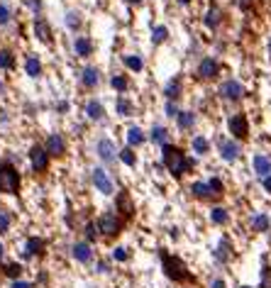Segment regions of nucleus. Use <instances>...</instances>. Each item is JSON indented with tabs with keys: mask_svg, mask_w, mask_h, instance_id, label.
<instances>
[{
	"mask_svg": "<svg viewBox=\"0 0 271 288\" xmlns=\"http://www.w3.org/2000/svg\"><path fill=\"white\" fill-rule=\"evenodd\" d=\"M162 161L174 179H183L186 174H190L196 169V159H188L186 151L176 147V144H171V142L162 147Z\"/></svg>",
	"mask_w": 271,
	"mask_h": 288,
	"instance_id": "nucleus-1",
	"label": "nucleus"
},
{
	"mask_svg": "<svg viewBox=\"0 0 271 288\" xmlns=\"http://www.w3.org/2000/svg\"><path fill=\"white\" fill-rule=\"evenodd\" d=\"M159 259H162V269L166 278H171L174 283H196V276L188 271V266L183 264L181 257L169 254L166 249H159Z\"/></svg>",
	"mask_w": 271,
	"mask_h": 288,
	"instance_id": "nucleus-2",
	"label": "nucleus"
},
{
	"mask_svg": "<svg viewBox=\"0 0 271 288\" xmlns=\"http://www.w3.org/2000/svg\"><path fill=\"white\" fill-rule=\"evenodd\" d=\"M22 188V176H20V169L17 164H10V161H0V193L5 195H17Z\"/></svg>",
	"mask_w": 271,
	"mask_h": 288,
	"instance_id": "nucleus-3",
	"label": "nucleus"
},
{
	"mask_svg": "<svg viewBox=\"0 0 271 288\" xmlns=\"http://www.w3.org/2000/svg\"><path fill=\"white\" fill-rule=\"evenodd\" d=\"M95 222H98V232H100V237H105V239H115V237L125 230V220H122L115 210H105Z\"/></svg>",
	"mask_w": 271,
	"mask_h": 288,
	"instance_id": "nucleus-4",
	"label": "nucleus"
},
{
	"mask_svg": "<svg viewBox=\"0 0 271 288\" xmlns=\"http://www.w3.org/2000/svg\"><path fill=\"white\" fill-rule=\"evenodd\" d=\"M27 159H29V166H32V171L34 174H47L49 171V166H52V156H49V151L44 149V144H32L27 151Z\"/></svg>",
	"mask_w": 271,
	"mask_h": 288,
	"instance_id": "nucleus-5",
	"label": "nucleus"
},
{
	"mask_svg": "<svg viewBox=\"0 0 271 288\" xmlns=\"http://www.w3.org/2000/svg\"><path fill=\"white\" fill-rule=\"evenodd\" d=\"M91 183H93L95 191L103 193V195H112V193H115V181H112V176L108 174L105 166L91 169Z\"/></svg>",
	"mask_w": 271,
	"mask_h": 288,
	"instance_id": "nucleus-6",
	"label": "nucleus"
},
{
	"mask_svg": "<svg viewBox=\"0 0 271 288\" xmlns=\"http://www.w3.org/2000/svg\"><path fill=\"white\" fill-rule=\"evenodd\" d=\"M217 96L222 98V100H227V103H240L242 98H247V88H244L240 81L227 78V81L220 83V88H217Z\"/></svg>",
	"mask_w": 271,
	"mask_h": 288,
	"instance_id": "nucleus-7",
	"label": "nucleus"
},
{
	"mask_svg": "<svg viewBox=\"0 0 271 288\" xmlns=\"http://www.w3.org/2000/svg\"><path fill=\"white\" fill-rule=\"evenodd\" d=\"M215 144H217L220 156H222V161H227V164L237 161V159L242 156V147H240V142H237V139H232V137H217Z\"/></svg>",
	"mask_w": 271,
	"mask_h": 288,
	"instance_id": "nucleus-8",
	"label": "nucleus"
},
{
	"mask_svg": "<svg viewBox=\"0 0 271 288\" xmlns=\"http://www.w3.org/2000/svg\"><path fill=\"white\" fill-rule=\"evenodd\" d=\"M227 130H230V137L237 139V142H244L249 137V120L244 112H235L227 117Z\"/></svg>",
	"mask_w": 271,
	"mask_h": 288,
	"instance_id": "nucleus-9",
	"label": "nucleus"
},
{
	"mask_svg": "<svg viewBox=\"0 0 271 288\" xmlns=\"http://www.w3.org/2000/svg\"><path fill=\"white\" fill-rule=\"evenodd\" d=\"M32 34L37 37V42L47 44V47L54 44V29H52V22H49L44 15H40V17L32 20Z\"/></svg>",
	"mask_w": 271,
	"mask_h": 288,
	"instance_id": "nucleus-10",
	"label": "nucleus"
},
{
	"mask_svg": "<svg viewBox=\"0 0 271 288\" xmlns=\"http://www.w3.org/2000/svg\"><path fill=\"white\" fill-rule=\"evenodd\" d=\"M118 151L120 149L115 147V142H112L110 137H100L98 142H95V154H98V159H100L105 166L118 161Z\"/></svg>",
	"mask_w": 271,
	"mask_h": 288,
	"instance_id": "nucleus-11",
	"label": "nucleus"
},
{
	"mask_svg": "<svg viewBox=\"0 0 271 288\" xmlns=\"http://www.w3.org/2000/svg\"><path fill=\"white\" fill-rule=\"evenodd\" d=\"M44 149L49 151L52 159H61V156H66V149H68L66 137H64L61 132H52L49 137L44 139Z\"/></svg>",
	"mask_w": 271,
	"mask_h": 288,
	"instance_id": "nucleus-12",
	"label": "nucleus"
},
{
	"mask_svg": "<svg viewBox=\"0 0 271 288\" xmlns=\"http://www.w3.org/2000/svg\"><path fill=\"white\" fill-rule=\"evenodd\" d=\"M217 73H220V61H217L215 56H203V59L198 61L196 76H198L201 81H213V78H217Z\"/></svg>",
	"mask_w": 271,
	"mask_h": 288,
	"instance_id": "nucleus-13",
	"label": "nucleus"
},
{
	"mask_svg": "<svg viewBox=\"0 0 271 288\" xmlns=\"http://www.w3.org/2000/svg\"><path fill=\"white\" fill-rule=\"evenodd\" d=\"M112 210H115V213H118L125 222L135 218V200L130 198V193H127V191L118 193V195H115V208H112Z\"/></svg>",
	"mask_w": 271,
	"mask_h": 288,
	"instance_id": "nucleus-14",
	"label": "nucleus"
},
{
	"mask_svg": "<svg viewBox=\"0 0 271 288\" xmlns=\"http://www.w3.org/2000/svg\"><path fill=\"white\" fill-rule=\"evenodd\" d=\"M83 112H86V120H91V122H103L105 120V105L98 100V98H91V100H86V105H83Z\"/></svg>",
	"mask_w": 271,
	"mask_h": 288,
	"instance_id": "nucleus-15",
	"label": "nucleus"
},
{
	"mask_svg": "<svg viewBox=\"0 0 271 288\" xmlns=\"http://www.w3.org/2000/svg\"><path fill=\"white\" fill-rule=\"evenodd\" d=\"M44 249H47V239H42V237H27V242L22 247V259L29 261V259H34V257H42Z\"/></svg>",
	"mask_w": 271,
	"mask_h": 288,
	"instance_id": "nucleus-16",
	"label": "nucleus"
},
{
	"mask_svg": "<svg viewBox=\"0 0 271 288\" xmlns=\"http://www.w3.org/2000/svg\"><path fill=\"white\" fill-rule=\"evenodd\" d=\"M222 20H225L222 10H220L217 5H210L203 15V27L208 29V32H217V29L222 27Z\"/></svg>",
	"mask_w": 271,
	"mask_h": 288,
	"instance_id": "nucleus-17",
	"label": "nucleus"
},
{
	"mask_svg": "<svg viewBox=\"0 0 271 288\" xmlns=\"http://www.w3.org/2000/svg\"><path fill=\"white\" fill-rule=\"evenodd\" d=\"M93 244L91 242H86V239H81V242H76L73 247H71V257L79 261V264H91L93 261Z\"/></svg>",
	"mask_w": 271,
	"mask_h": 288,
	"instance_id": "nucleus-18",
	"label": "nucleus"
},
{
	"mask_svg": "<svg viewBox=\"0 0 271 288\" xmlns=\"http://www.w3.org/2000/svg\"><path fill=\"white\" fill-rule=\"evenodd\" d=\"M100 81H103V76H100L98 66H83L81 69V86L86 91H95L100 86Z\"/></svg>",
	"mask_w": 271,
	"mask_h": 288,
	"instance_id": "nucleus-19",
	"label": "nucleus"
},
{
	"mask_svg": "<svg viewBox=\"0 0 271 288\" xmlns=\"http://www.w3.org/2000/svg\"><path fill=\"white\" fill-rule=\"evenodd\" d=\"M95 44L93 39L88 37V34H79V37H73V54L79 56V59H88V56L93 54Z\"/></svg>",
	"mask_w": 271,
	"mask_h": 288,
	"instance_id": "nucleus-20",
	"label": "nucleus"
},
{
	"mask_svg": "<svg viewBox=\"0 0 271 288\" xmlns=\"http://www.w3.org/2000/svg\"><path fill=\"white\" fill-rule=\"evenodd\" d=\"M22 69H25V73H27L29 78H42V73H44V64H42V59L37 54H27L25 56Z\"/></svg>",
	"mask_w": 271,
	"mask_h": 288,
	"instance_id": "nucleus-21",
	"label": "nucleus"
},
{
	"mask_svg": "<svg viewBox=\"0 0 271 288\" xmlns=\"http://www.w3.org/2000/svg\"><path fill=\"white\" fill-rule=\"evenodd\" d=\"M188 193L193 198H198V200H215V195L210 191V183H208V181H193L188 186Z\"/></svg>",
	"mask_w": 271,
	"mask_h": 288,
	"instance_id": "nucleus-22",
	"label": "nucleus"
},
{
	"mask_svg": "<svg viewBox=\"0 0 271 288\" xmlns=\"http://www.w3.org/2000/svg\"><path fill=\"white\" fill-rule=\"evenodd\" d=\"M181 93H183V78L181 76H174L171 81L164 86V98L166 100H174L176 103L178 98H181Z\"/></svg>",
	"mask_w": 271,
	"mask_h": 288,
	"instance_id": "nucleus-23",
	"label": "nucleus"
},
{
	"mask_svg": "<svg viewBox=\"0 0 271 288\" xmlns=\"http://www.w3.org/2000/svg\"><path fill=\"white\" fill-rule=\"evenodd\" d=\"M252 169H254V174H257L259 179H266V176H271V159L264 156V154H254Z\"/></svg>",
	"mask_w": 271,
	"mask_h": 288,
	"instance_id": "nucleus-24",
	"label": "nucleus"
},
{
	"mask_svg": "<svg viewBox=\"0 0 271 288\" xmlns=\"http://www.w3.org/2000/svg\"><path fill=\"white\" fill-rule=\"evenodd\" d=\"M196 122H198V115H196L193 110H181V112L176 115V127L181 130V132H188V130H193Z\"/></svg>",
	"mask_w": 271,
	"mask_h": 288,
	"instance_id": "nucleus-25",
	"label": "nucleus"
},
{
	"mask_svg": "<svg viewBox=\"0 0 271 288\" xmlns=\"http://www.w3.org/2000/svg\"><path fill=\"white\" fill-rule=\"evenodd\" d=\"M125 139H127V147H142L144 142H147V135H144V130L142 127H137V125H132V127H127V132H125Z\"/></svg>",
	"mask_w": 271,
	"mask_h": 288,
	"instance_id": "nucleus-26",
	"label": "nucleus"
},
{
	"mask_svg": "<svg viewBox=\"0 0 271 288\" xmlns=\"http://www.w3.org/2000/svg\"><path fill=\"white\" fill-rule=\"evenodd\" d=\"M17 66V54H15L10 47H0V71H15Z\"/></svg>",
	"mask_w": 271,
	"mask_h": 288,
	"instance_id": "nucleus-27",
	"label": "nucleus"
},
{
	"mask_svg": "<svg viewBox=\"0 0 271 288\" xmlns=\"http://www.w3.org/2000/svg\"><path fill=\"white\" fill-rule=\"evenodd\" d=\"M115 112H118L120 117H132V115H135V103L127 96H118L115 98Z\"/></svg>",
	"mask_w": 271,
	"mask_h": 288,
	"instance_id": "nucleus-28",
	"label": "nucleus"
},
{
	"mask_svg": "<svg viewBox=\"0 0 271 288\" xmlns=\"http://www.w3.org/2000/svg\"><path fill=\"white\" fill-rule=\"evenodd\" d=\"M230 257H232V249H230V239L225 237L220 244H217L215 249H213V259L217 261V264H227L230 261Z\"/></svg>",
	"mask_w": 271,
	"mask_h": 288,
	"instance_id": "nucleus-29",
	"label": "nucleus"
},
{
	"mask_svg": "<svg viewBox=\"0 0 271 288\" xmlns=\"http://www.w3.org/2000/svg\"><path fill=\"white\" fill-rule=\"evenodd\" d=\"M151 144H157V147H164V144H169V130L162 127V125H154L149 130V137H147Z\"/></svg>",
	"mask_w": 271,
	"mask_h": 288,
	"instance_id": "nucleus-30",
	"label": "nucleus"
},
{
	"mask_svg": "<svg viewBox=\"0 0 271 288\" xmlns=\"http://www.w3.org/2000/svg\"><path fill=\"white\" fill-rule=\"evenodd\" d=\"M64 25H66L68 32H81V27H83V15L79 13V10H68V13L64 15Z\"/></svg>",
	"mask_w": 271,
	"mask_h": 288,
	"instance_id": "nucleus-31",
	"label": "nucleus"
},
{
	"mask_svg": "<svg viewBox=\"0 0 271 288\" xmlns=\"http://www.w3.org/2000/svg\"><path fill=\"white\" fill-rule=\"evenodd\" d=\"M249 225H252V230H257V232H269L271 230V218L266 213H254L252 220H249Z\"/></svg>",
	"mask_w": 271,
	"mask_h": 288,
	"instance_id": "nucleus-32",
	"label": "nucleus"
},
{
	"mask_svg": "<svg viewBox=\"0 0 271 288\" xmlns=\"http://www.w3.org/2000/svg\"><path fill=\"white\" fill-rule=\"evenodd\" d=\"M15 22V10L10 3H5V0H0V29L10 27Z\"/></svg>",
	"mask_w": 271,
	"mask_h": 288,
	"instance_id": "nucleus-33",
	"label": "nucleus"
},
{
	"mask_svg": "<svg viewBox=\"0 0 271 288\" xmlns=\"http://www.w3.org/2000/svg\"><path fill=\"white\" fill-rule=\"evenodd\" d=\"M122 64H125V69L132 71V73L144 71V59H142L139 54H125V56H122Z\"/></svg>",
	"mask_w": 271,
	"mask_h": 288,
	"instance_id": "nucleus-34",
	"label": "nucleus"
},
{
	"mask_svg": "<svg viewBox=\"0 0 271 288\" xmlns=\"http://www.w3.org/2000/svg\"><path fill=\"white\" fill-rule=\"evenodd\" d=\"M110 86H112L115 93L125 96V93L130 91V78H127L125 73H112V76H110Z\"/></svg>",
	"mask_w": 271,
	"mask_h": 288,
	"instance_id": "nucleus-35",
	"label": "nucleus"
},
{
	"mask_svg": "<svg viewBox=\"0 0 271 288\" xmlns=\"http://www.w3.org/2000/svg\"><path fill=\"white\" fill-rule=\"evenodd\" d=\"M210 222L213 225H227L230 222V210L222 205H213L210 208Z\"/></svg>",
	"mask_w": 271,
	"mask_h": 288,
	"instance_id": "nucleus-36",
	"label": "nucleus"
},
{
	"mask_svg": "<svg viewBox=\"0 0 271 288\" xmlns=\"http://www.w3.org/2000/svg\"><path fill=\"white\" fill-rule=\"evenodd\" d=\"M190 149L196 151L198 156H205L210 151V139L203 137V135H196V137L190 139Z\"/></svg>",
	"mask_w": 271,
	"mask_h": 288,
	"instance_id": "nucleus-37",
	"label": "nucleus"
},
{
	"mask_svg": "<svg viewBox=\"0 0 271 288\" xmlns=\"http://www.w3.org/2000/svg\"><path fill=\"white\" fill-rule=\"evenodd\" d=\"M118 161H122L125 166H130V169H135L137 166V154L132 147H122L120 151H118Z\"/></svg>",
	"mask_w": 271,
	"mask_h": 288,
	"instance_id": "nucleus-38",
	"label": "nucleus"
},
{
	"mask_svg": "<svg viewBox=\"0 0 271 288\" xmlns=\"http://www.w3.org/2000/svg\"><path fill=\"white\" fill-rule=\"evenodd\" d=\"M166 39H169V27H166V25H157V27H151V44H154V47L164 44Z\"/></svg>",
	"mask_w": 271,
	"mask_h": 288,
	"instance_id": "nucleus-39",
	"label": "nucleus"
},
{
	"mask_svg": "<svg viewBox=\"0 0 271 288\" xmlns=\"http://www.w3.org/2000/svg\"><path fill=\"white\" fill-rule=\"evenodd\" d=\"M0 269H3V274L8 276V278H13V281H17V278L22 276V264H17V261H10V264H3Z\"/></svg>",
	"mask_w": 271,
	"mask_h": 288,
	"instance_id": "nucleus-40",
	"label": "nucleus"
},
{
	"mask_svg": "<svg viewBox=\"0 0 271 288\" xmlns=\"http://www.w3.org/2000/svg\"><path fill=\"white\" fill-rule=\"evenodd\" d=\"M83 234H86V242H91V244H93L95 239L100 237V232H98V222H95V220L86 222V227H83Z\"/></svg>",
	"mask_w": 271,
	"mask_h": 288,
	"instance_id": "nucleus-41",
	"label": "nucleus"
},
{
	"mask_svg": "<svg viewBox=\"0 0 271 288\" xmlns=\"http://www.w3.org/2000/svg\"><path fill=\"white\" fill-rule=\"evenodd\" d=\"M208 183H210V191H213V195H215V200L217 198H222L225 195V183L217 179V176H213V179H208Z\"/></svg>",
	"mask_w": 271,
	"mask_h": 288,
	"instance_id": "nucleus-42",
	"label": "nucleus"
},
{
	"mask_svg": "<svg viewBox=\"0 0 271 288\" xmlns=\"http://www.w3.org/2000/svg\"><path fill=\"white\" fill-rule=\"evenodd\" d=\"M25 8H27L34 17H40V15L44 13V0H25Z\"/></svg>",
	"mask_w": 271,
	"mask_h": 288,
	"instance_id": "nucleus-43",
	"label": "nucleus"
},
{
	"mask_svg": "<svg viewBox=\"0 0 271 288\" xmlns=\"http://www.w3.org/2000/svg\"><path fill=\"white\" fill-rule=\"evenodd\" d=\"M10 222H13V220H10V215L0 210V237H3V234H8V232H10Z\"/></svg>",
	"mask_w": 271,
	"mask_h": 288,
	"instance_id": "nucleus-44",
	"label": "nucleus"
},
{
	"mask_svg": "<svg viewBox=\"0 0 271 288\" xmlns=\"http://www.w3.org/2000/svg\"><path fill=\"white\" fill-rule=\"evenodd\" d=\"M112 259L115 261H127L130 259V249L127 247H115L112 249Z\"/></svg>",
	"mask_w": 271,
	"mask_h": 288,
	"instance_id": "nucleus-45",
	"label": "nucleus"
},
{
	"mask_svg": "<svg viewBox=\"0 0 271 288\" xmlns=\"http://www.w3.org/2000/svg\"><path fill=\"white\" fill-rule=\"evenodd\" d=\"M164 112H166V117H171V120H176V115L181 112L178 110V105L174 103V100H166V108H164Z\"/></svg>",
	"mask_w": 271,
	"mask_h": 288,
	"instance_id": "nucleus-46",
	"label": "nucleus"
},
{
	"mask_svg": "<svg viewBox=\"0 0 271 288\" xmlns=\"http://www.w3.org/2000/svg\"><path fill=\"white\" fill-rule=\"evenodd\" d=\"M237 8H240L242 13H249V10L254 8V0H237Z\"/></svg>",
	"mask_w": 271,
	"mask_h": 288,
	"instance_id": "nucleus-47",
	"label": "nucleus"
},
{
	"mask_svg": "<svg viewBox=\"0 0 271 288\" xmlns=\"http://www.w3.org/2000/svg\"><path fill=\"white\" fill-rule=\"evenodd\" d=\"M68 110H71V103H68V100H59V103H56V112H59V115H66Z\"/></svg>",
	"mask_w": 271,
	"mask_h": 288,
	"instance_id": "nucleus-48",
	"label": "nucleus"
},
{
	"mask_svg": "<svg viewBox=\"0 0 271 288\" xmlns=\"http://www.w3.org/2000/svg\"><path fill=\"white\" fill-rule=\"evenodd\" d=\"M10 288H34V286H32L29 281H22V278H17V281H13V283H10Z\"/></svg>",
	"mask_w": 271,
	"mask_h": 288,
	"instance_id": "nucleus-49",
	"label": "nucleus"
},
{
	"mask_svg": "<svg viewBox=\"0 0 271 288\" xmlns=\"http://www.w3.org/2000/svg\"><path fill=\"white\" fill-rule=\"evenodd\" d=\"M95 271H98V274H108V271H110L108 261H98V266H95Z\"/></svg>",
	"mask_w": 271,
	"mask_h": 288,
	"instance_id": "nucleus-50",
	"label": "nucleus"
},
{
	"mask_svg": "<svg viewBox=\"0 0 271 288\" xmlns=\"http://www.w3.org/2000/svg\"><path fill=\"white\" fill-rule=\"evenodd\" d=\"M210 288H225V281H222V278H213V281H210Z\"/></svg>",
	"mask_w": 271,
	"mask_h": 288,
	"instance_id": "nucleus-51",
	"label": "nucleus"
},
{
	"mask_svg": "<svg viewBox=\"0 0 271 288\" xmlns=\"http://www.w3.org/2000/svg\"><path fill=\"white\" fill-rule=\"evenodd\" d=\"M261 183H264V191L271 193V176H266V179H261Z\"/></svg>",
	"mask_w": 271,
	"mask_h": 288,
	"instance_id": "nucleus-52",
	"label": "nucleus"
},
{
	"mask_svg": "<svg viewBox=\"0 0 271 288\" xmlns=\"http://www.w3.org/2000/svg\"><path fill=\"white\" fill-rule=\"evenodd\" d=\"M5 91H8V88H5V81H3V78H0V98L5 96Z\"/></svg>",
	"mask_w": 271,
	"mask_h": 288,
	"instance_id": "nucleus-53",
	"label": "nucleus"
},
{
	"mask_svg": "<svg viewBox=\"0 0 271 288\" xmlns=\"http://www.w3.org/2000/svg\"><path fill=\"white\" fill-rule=\"evenodd\" d=\"M144 0H127V5H142Z\"/></svg>",
	"mask_w": 271,
	"mask_h": 288,
	"instance_id": "nucleus-54",
	"label": "nucleus"
},
{
	"mask_svg": "<svg viewBox=\"0 0 271 288\" xmlns=\"http://www.w3.org/2000/svg\"><path fill=\"white\" fill-rule=\"evenodd\" d=\"M178 5H181V8H186V5H190V0H176Z\"/></svg>",
	"mask_w": 271,
	"mask_h": 288,
	"instance_id": "nucleus-55",
	"label": "nucleus"
},
{
	"mask_svg": "<svg viewBox=\"0 0 271 288\" xmlns=\"http://www.w3.org/2000/svg\"><path fill=\"white\" fill-rule=\"evenodd\" d=\"M3 257H5V244L0 242V259H3Z\"/></svg>",
	"mask_w": 271,
	"mask_h": 288,
	"instance_id": "nucleus-56",
	"label": "nucleus"
},
{
	"mask_svg": "<svg viewBox=\"0 0 271 288\" xmlns=\"http://www.w3.org/2000/svg\"><path fill=\"white\" fill-rule=\"evenodd\" d=\"M259 288H271V283H261V286H259Z\"/></svg>",
	"mask_w": 271,
	"mask_h": 288,
	"instance_id": "nucleus-57",
	"label": "nucleus"
},
{
	"mask_svg": "<svg viewBox=\"0 0 271 288\" xmlns=\"http://www.w3.org/2000/svg\"><path fill=\"white\" fill-rule=\"evenodd\" d=\"M269 52H271V39H269Z\"/></svg>",
	"mask_w": 271,
	"mask_h": 288,
	"instance_id": "nucleus-58",
	"label": "nucleus"
},
{
	"mask_svg": "<svg viewBox=\"0 0 271 288\" xmlns=\"http://www.w3.org/2000/svg\"><path fill=\"white\" fill-rule=\"evenodd\" d=\"M240 288H249V286H240Z\"/></svg>",
	"mask_w": 271,
	"mask_h": 288,
	"instance_id": "nucleus-59",
	"label": "nucleus"
}]
</instances>
